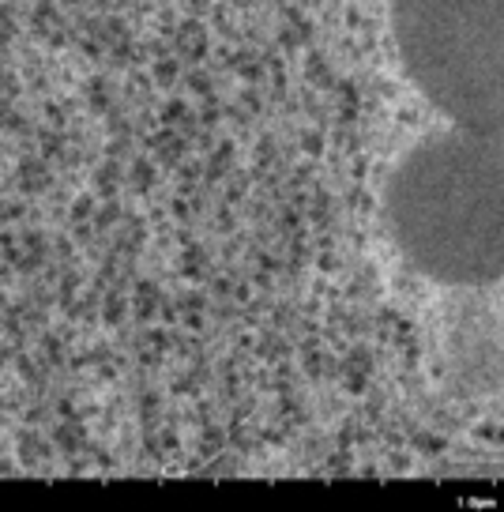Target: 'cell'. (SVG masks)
<instances>
[{"instance_id":"obj_2","label":"cell","mask_w":504,"mask_h":512,"mask_svg":"<svg viewBox=\"0 0 504 512\" xmlns=\"http://www.w3.org/2000/svg\"><path fill=\"white\" fill-rule=\"evenodd\" d=\"M407 80L452 125L504 128V0H392Z\"/></svg>"},{"instance_id":"obj_1","label":"cell","mask_w":504,"mask_h":512,"mask_svg":"<svg viewBox=\"0 0 504 512\" xmlns=\"http://www.w3.org/2000/svg\"><path fill=\"white\" fill-rule=\"evenodd\" d=\"M399 256L444 287H493L504 275L501 132L448 125L410 147L384 185Z\"/></svg>"}]
</instances>
